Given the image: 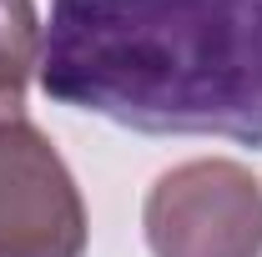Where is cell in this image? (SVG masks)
I'll return each instance as SVG.
<instances>
[{
    "label": "cell",
    "mask_w": 262,
    "mask_h": 257,
    "mask_svg": "<svg viewBox=\"0 0 262 257\" xmlns=\"http://www.w3.org/2000/svg\"><path fill=\"white\" fill-rule=\"evenodd\" d=\"M157 257H262V182L227 157L162 172L141 207Z\"/></svg>",
    "instance_id": "obj_2"
},
{
    "label": "cell",
    "mask_w": 262,
    "mask_h": 257,
    "mask_svg": "<svg viewBox=\"0 0 262 257\" xmlns=\"http://www.w3.org/2000/svg\"><path fill=\"white\" fill-rule=\"evenodd\" d=\"M0 116H26V96H10V91H0Z\"/></svg>",
    "instance_id": "obj_5"
},
{
    "label": "cell",
    "mask_w": 262,
    "mask_h": 257,
    "mask_svg": "<svg viewBox=\"0 0 262 257\" xmlns=\"http://www.w3.org/2000/svg\"><path fill=\"white\" fill-rule=\"evenodd\" d=\"M40 15L35 0H0V91L26 96L31 76L40 71Z\"/></svg>",
    "instance_id": "obj_4"
},
{
    "label": "cell",
    "mask_w": 262,
    "mask_h": 257,
    "mask_svg": "<svg viewBox=\"0 0 262 257\" xmlns=\"http://www.w3.org/2000/svg\"><path fill=\"white\" fill-rule=\"evenodd\" d=\"M40 91L146 136L262 146V0H51Z\"/></svg>",
    "instance_id": "obj_1"
},
{
    "label": "cell",
    "mask_w": 262,
    "mask_h": 257,
    "mask_svg": "<svg viewBox=\"0 0 262 257\" xmlns=\"http://www.w3.org/2000/svg\"><path fill=\"white\" fill-rule=\"evenodd\" d=\"M86 202L31 116H0V257H81Z\"/></svg>",
    "instance_id": "obj_3"
}]
</instances>
